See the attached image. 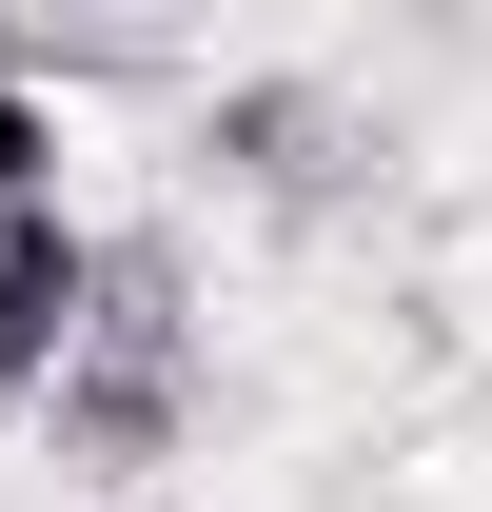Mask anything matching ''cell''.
<instances>
[{
  "label": "cell",
  "mask_w": 492,
  "mask_h": 512,
  "mask_svg": "<svg viewBox=\"0 0 492 512\" xmlns=\"http://www.w3.org/2000/svg\"><path fill=\"white\" fill-rule=\"evenodd\" d=\"M99 276H119V256L79 237L60 197H20V217H0V394H60V375H79V335H99Z\"/></svg>",
  "instance_id": "6da1fadb"
},
{
  "label": "cell",
  "mask_w": 492,
  "mask_h": 512,
  "mask_svg": "<svg viewBox=\"0 0 492 512\" xmlns=\"http://www.w3.org/2000/svg\"><path fill=\"white\" fill-rule=\"evenodd\" d=\"M20 197H60V99L0 60V217H20Z\"/></svg>",
  "instance_id": "7a4b0ae2"
}]
</instances>
